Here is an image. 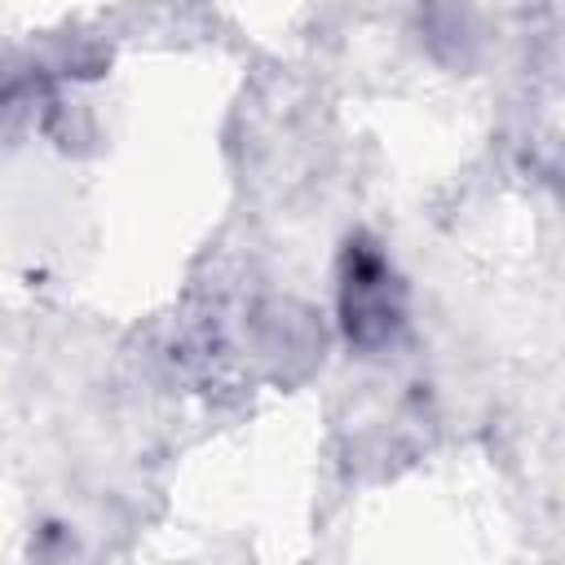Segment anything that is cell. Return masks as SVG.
Here are the masks:
<instances>
[{
  "instance_id": "1",
  "label": "cell",
  "mask_w": 565,
  "mask_h": 565,
  "mask_svg": "<svg viewBox=\"0 0 565 565\" xmlns=\"http://www.w3.org/2000/svg\"><path fill=\"white\" fill-rule=\"evenodd\" d=\"M340 327L362 353L393 344L406 327V287L366 234L349 238L340 256Z\"/></svg>"
},
{
  "instance_id": "2",
  "label": "cell",
  "mask_w": 565,
  "mask_h": 565,
  "mask_svg": "<svg viewBox=\"0 0 565 565\" xmlns=\"http://www.w3.org/2000/svg\"><path fill=\"white\" fill-rule=\"evenodd\" d=\"M424 35H428V49L441 53V44H450L446 57H463V44L472 40V26L463 22V13L455 4H441L433 0L428 4V18H424Z\"/></svg>"
}]
</instances>
